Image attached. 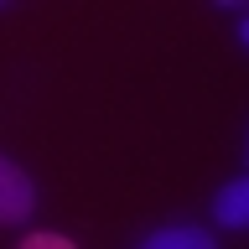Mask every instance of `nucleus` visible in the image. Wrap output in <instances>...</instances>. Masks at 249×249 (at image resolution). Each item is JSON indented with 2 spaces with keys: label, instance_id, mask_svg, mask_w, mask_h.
<instances>
[{
  "label": "nucleus",
  "instance_id": "f257e3e1",
  "mask_svg": "<svg viewBox=\"0 0 249 249\" xmlns=\"http://www.w3.org/2000/svg\"><path fill=\"white\" fill-rule=\"evenodd\" d=\"M36 208V187L11 156H0V223H26Z\"/></svg>",
  "mask_w": 249,
  "mask_h": 249
},
{
  "label": "nucleus",
  "instance_id": "f03ea898",
  "mask_svg": "<svg viewBox=\"0 0 249 249\" xmlns=\"http://www.w3.org/2000/svg\"><path fill=\"white\" fill-rule=\"evenodd\" d=\"M213 218L223 223V229H249V177H233L229 187H218Z\"/></svg>",
  "mask_w": 249,
  "mask_h": 249
},
{
  "label": "nucleus",
  "instance_id": "7ed1b4c3",
  "mask_svg": "<svg viewBox=\"0 0 249 249\" xmlns=\"http://www.w3.org/2000/svg\"><path fill=\"white\" fill-rule=\"evenodd\" d=\"M135 249H218V244L208 239V229H197V223H171V229H156L151 239H140Z\"/></svg>",
  "mask_w": 249,
  "mask_h": 249
},
{
  "label": "nucleus",
  "instance_id": "20e7f679",
  "mask_svg": "<svg viewBox=\"0 0 249 249\" xmlns=\"http://www.w3.org/2000/svg\"><path fill=\"white\" fill-rule=\"evenodd\" d=\"M21 249H73V239H62V233H31V239H21Z\"/></svg>",
  "mask_w": 249,
  "mask_h": 249
},
{
  "label": "nucleus",
  "instance_id": "39448f33",
  "mask_svg": "<svg viewBox=\"0 0 249 249\" xmlns=\"http://www.w3.org/2000/svg\"><path fill=\"white\" fill-rule=\"evenodd\" d=\"M244 47H249V16H244Z\"/></svg>",
  "mask_w": 249,
  "mask_h": 249
}]
</instances>
